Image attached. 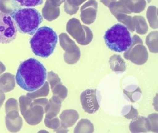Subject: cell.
I'll list each match as a JSON object with an SVG mask.
<instances>
[{
  "mask_svg": "<svg viewBox=\"0 0 158 133\" xmlns=\"http://www.w3.org/2000/svg\"><path fill=\"white\" fill-rule=\"evenodd\" d=\"M81 102L86 112L90 114L96 112L99 108L97 91L95 89H88L83 92L81 95Z\"/></svg>",
  "mask_w": 158,
  "mask_h": 133,
  "instance_id": "8992f818",
  "label": "cell"
},
{
  "mask_svg": "<svg viewBox=\"0 0 158 133\" xmlns=\"http://www.w3.org/2000/svg\"><path fill=\"white\" fill-rule=\"evenodd\" d=\"M20 7H34L42 4L43 0H15Z\"/></svg>",
  "mask_w": 158,
  "mask_h": 133,
  "instance_id": "8fae6325",
  "label": "cell"
},
{
  "mask_svg": "<svg viewBox=\"0 0 158 133\" xmlns=\"http://www.w3.org/2000/svg\"><path fill=\"white\" fill-rule=\"evenodd\" d=\"M58 40V35L53 28L43 26L36 30L30 40V45L35 55L48 58L53 53Z\"/></svg>",
  "mask_w": 158,
  "mask_h": 133,
  "instance_id": "7a4b0ae2",
  "label": "cell"
},
{
  "mask_svg": "<svg viewBox=\"0 0 158 133\" xmlns=\"http://www.w3.org/2000/svg\"><path fill=\"white\" fill-rule=\"evenodd\" d=\"M47 71L43 64L35 58L20 63L15 76L17 84L24 91L35 92L44 84Z\"/></svg>",
  "mask_w": 158,
  "mask_h": 133,
  "instance_id": "6da1fadb",
  "label": "cell"
},
{
  "mask_svg": "<svg viewBox=\"0 0 158 133\" xmlns=\"http://www.w3.org/2000/svg\"><path fill=\"white\" fill-rule=\"evenodd\" d=\"M18 30L23 34L33 35L43 21L41 14L34 8H19L10 14Z\"/></svg>",
  "mask_w": 158,
  "mask_h": 133,
  "instance_id": "3957f363",
  "label": "cell"
},
{
  "mask_svg": "<svg viewBox=\"0 0 158 133\" xmlns=\"http://www.w3.org/2000/svg\"><path fill=\"white\" fill-rule=\"evenodd\" d=\"M53 0H47L42 10L43 17L48 20L51 21L57 18L59 15V8Z\"/></svg>",
  "mask_w": 158,
  "mask_h": 133,
  "instance_id": "52a82bcc",
  "label": "cell"
},
{
  "mask_svg": "<svg viewBox=\"0 0 158 133\" xmlns=\"http://www.w3.org/2000/svg\"><path fill=\"white\" fill-rule=\"evenodd\" d=\"M57 4V6H59L61 3H62L65 0H53Z\"/></svg>",
  "mask_w": 158,
  "mask_h": 133,
  "instance_id": "ac0fdd59",
  "label": "cell"
},
{
  "mask_svg": "<svg viewBox=\"0 0 158 133\" xmlns=\"http://www.w3.org/2000/svg\"><path fill=\"white\" fill-rule=\"evenodd\" d=\"M15 75L10 73H5L0 76V90L8 92L15 88Z\"/></svg>",
  "mask_w": 158,
  "mask_h": 133,
  "instance_id": "ba28073f",
  "label": "cell"
},
{
  "mask_svg": "<svg viewBox=\"0 0 158 133\" xmlns=\"http://www.w3.org/2000/svg\"><path fill=\"white\" fill-rule=\"evenodd\" d=\"M77 6V5L73 0H66L65 4V11L70 14L75 13L78 8Z\"/></svg>",
  "mask_w": 158,
  "mask_h": 133,
  "instance_id": "4fadbf2b",
  "label": "cell"
},
{
  "mask_svg": "<svg viewBox=\"0 0 158 133\" xmlns=\"http://www.w3.org/2000/svg\"><path fill=\"white\" fill-rule=\"evenodd\" d=\"M104 39L108 48L117 53L127 51L133 43L128 28L120 23L108 28L104 35Z\"/></svg>",
  "mask_w": 158,
  "mask_h": 133,
  "instance_id": "277c9868",
  "label": "cell"
},
{
  "mask_svg": "<svg viewBox=\"0 0 158 133\" xmlns=\"http://www.w3.org/2000/svg\"><path fill=\"white\" fill-rule=\"evenodd\" d=\"M6 68L5 65L1 62H0V75L2 74L3 72H4L6 71Z\"/></svg>",
  "mask_w": 158,
  "mask_h": 133,
  "instance_id": "9a60e30c",
  "label": "cell"
},
{
  "mask_svg": "<svg viewBox=\"0 0 158 133\" xmlns=\"http://www.w3.org/2000/svg\"><path fill=\"white\" fill-rule=\"evenodd\" d=\"M5 99H6V95L4 94V92L0 90V108L3 105Z\"/></svg>",
  "mask_w": 158,
  "mask_h": 133,
  "instance_id": "5bb4252c",
  "label": "cell"
},
{
  "mask_svg": "<svg viewBox=\"0 0 158 133\" xmlns=\"http://www.w3.org/2000/svg\"><path fill=\"white\" fill-rule=\"evenodd\" d=\"M115 1V0H100L101 2H102L104 3L106 6H108V4H109L111 1Z\"/></svg>",
  "mask_w": 158,
  "mask_h": 133,
  "instance_id": "2e32d148",
  "label": "cell"
},
{
  "mask_svg": "<svg viewBox=\"0 0 158 133\" xmlns=\"http://www.w3.org/2000/svg\"><path fill=\"white\" fill-rule=\"evenodd\" d=\"M20 7L15 0H0V11L2 13L11 14Z\"/></svg>",
  "mask_w": 158,
  "mask_h": 133,
  "instance_id": "9c48e42d",
  "label": "cell"
},
{
  "mask_svg": "<svg viewBox=\"0 0 158 133\" xmlns=\"http://www.w3.org/2000/svg\"><path fill=\"white\" fill-rule=\"evenodd\" d=\"M6 125L8 130L11 133H16L20 131L22 126V120L19 116L15 119H10L6 117Z\"/></svg>",
  "mask_w": 158,
  "mask_h": 133,
  "instance_id": "30bf717a",
  "label": "cell"
},
{
  "mask_svg": "<svg viewBox=\"0 0 158 133\" xmlns=\"http://www.w3.org/2000/svg\"><path fill=\"white\" fill-rule=\"evenodd\" d=\"M5 109L6 114L12 111H19V106L17 100L14 98L8 99L6 103Z\"/></svg>",
  "mask_w": 158,
  "mask_h": 133,
  "instance_id": "7c38bea8",
  "label": "cell"
},
{
  "mask_svg": "<svg viewBox=\"0 0 158 133\" xmlns=\"http://www.w3.org/2000/svg\"><path fill=\"white\" fill-rule=\"evenodd\" d=\"M75 3L77 4V5H80L81 4H82L83 2H84L85 0H73Z\"/></svg>",
  "mask_w": 158,
  "mask_h": 133,
  "instance_id": "e0dca14e",
  "label": "cell"
},
{
  "mask_svg": "<svg viewBox=\"0 0 158 133\" xmlns=\"http://www.w3.org/2000/svg\"><path fill=\"white\" fill-rule=\"evenodd\" d=\"M17 33V28L11 16L0 11V43L11 42L15 39Z\"/></svg>",
  "mask_w": 158,
  "mask_h": 133,
  "instance_id": "5b68a950",
  "label": "cell"
}]
</instances>
